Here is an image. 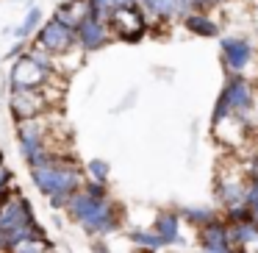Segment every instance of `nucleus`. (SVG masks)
Returning a JSON list of instances; mask_svg holds the SVG:
<instances>
[{"mask_svg":"<svg viewBox=\"0 0 258 253\" xmlns=\"http://www.w3.org/2000/svg\"><path fill=\"white\" fill-rule=\"evenodd\" d=\"M67 214L86 231L89 236H106L114 234L122 223L119 209L108 200L103 184H89L86 189H78L67 200Z\"/></svg>","mask_w":258,"mask_h":253,"instance_id":"f257e3e1","label":"nucleus"},{"mask_svg":"<svg viewBox=\"0 0 258 253\" xmlns=\"http://www.w3.org/2000/svg\"><path fill=\"white\" fill-rule=\"evenodd\" d=\"M31 178H34L36 189L45 197H50L53 209H64L67 200L81 189V170L67 159H58L47 153L39 164L31 167Z\"/></svg>","mask_w":258,"mask_h":253,"instance_id":"f03ea898","label":"nucleus"},{"mask_svg":"<svg viewBox=\"0 0 258 253\" xmlns=\"http://www.w3.org/2000/svg\"><path fill=\"white\" fill-rule=\"evenodd\" d=\"M50 75V59L39 53L23 56L12 70V86L14 92H28V89H42V84Z\"/></svg>","mask_w":258,"mask_h":253,"instance_id":"7ed1b4c3","label":"nucleus"},{"mask_svg":"<svg viewBox=\"0 0 258 253\" xmlns=\"http://www.w3.org/2000/svg\"><path fill=\"white\" fill-rule=\"evenodd\" d=\"M28 223H34V209H31V203L23 195L12 192L6 197V203L0 206V231H14Z\"/></svg>","mask_w":258,"mask_h":253,"instance_id":"20e7f679","label":"nucleus"},{"mask_svg":"<svg viewBox=\"0 0 258 253\" xmlns=\"http://www.w3.org/2000/svg\"><path fill=\"white\" fill-rule=\"evenodd\" d=\"M73 42H75V31L61 25V23H56V20L47 23L39 31V47H45L47 53H64Z\"/></svg>","mask_w":258,"mask_h":253,"instance_id":"39448f33","label":"nucleus"},{"mask_svg":"<svg viewBox=\"0 0 258 253\" xmlns=\"http://www.w3.org/2000/svg\"><path fill=\"white\" fill-rule=\"evenodd\" d=\"M111 28H114V34L125 36V39H136V36L145 31V20H142V14L134 12L131 6L114 9L111 12Z\"/></svg>","mask_w":258,"mask_h":253,"instance_id":"423d86ee","label":"nucleus"},{"mask_svg":"<svg viewBox=\"0 0 258 253\" xmlns=\"http://www.w3.org/2000/svg\"><path fill=\"white\" fill-rule=\"evenodd\" d=\"M45 109V97H42V89H28V92H14L12 97V112L17 120L28 123L34 120V114H39Z\"/></svg>","mask_w":258,"mask_h":253,"instance_id":"0eeeda50","label":"nucleus"},{"mask_svg":"<svg viewBox=\"0 0 258 253\" xmlns=\"http://www.w3.org/2000/svg\"><path fill=\"white\" fill-rule=\"evenodd\" d=\"M92 17V3L89 0H70L67 6L58 9L56 14V23L67 25V28H81V23H86V20Z\"/></svg>","mask_w":258,"mask_h":253,"instance_id":"6e6552de","label":"nucleus"},{"mask_svg":"<svg viewBox=\"0 0 258 253\" xmlns=\"http://www.w3.org/2000/svg\"><path fill=\"white\" fill-rule=\"evenodd\" d=\"M153 231L158 234V239L167 245H178L180 242V217L175 212H158L156 223H153Z\"/></svg>","mask_w":258,"mask_h":253,"instance_id":"1a4fd4ad","label":"nucleus"},{"mask_svg":"<svg viewBox=\"0 0 258 253\" xmlns=\"http://www.w3.org/2000/svg\"><path fill=\"white\" fill-rule=\"evenodd\" d=\"M106 25L100 23V17H95L92 14L86 23H81V28H78V39H81V45L86 47V50H97V47L106 42Z\"/></svg>","mask_w":258,"mask_h":253,"instance_id":"9d476101","label":"nucleus"},{"mask_svg":"<svg viewBox=\"0 0 258 253\" xmlns=\"http://www.w3.org/2000/svg\"><path fill=\"white\" fill-rule=\"evenodd\" d=\"M222 47H225V56H228V64L233 70H241L250 64L252 45L247 39H222Z\"/></svg>","mask_w":258,"mask_h":253,"instance_id":"9b49d317","label":"nucleus"},{"mask_svg":"<svg viewBox=\"0 0 258 253\" xmlns=\"http://www.w3.org/2000/svg\"><path fill=\"white\" fill-rule=\"evenodd\" d=\"M128 239L134 242V245L145 247L147 253H150V250H158V247H164V242L158 239V234H156V231H131V234H128Z\"/></svg>","mask_w":258,"mask_h":253,"instance_id":"f8f14e48","label":"nucleus"},{"mask_svg":"<svg viewBox=\"0 0 258 253\" xmlns=\"http://www.w3.org/2000/svg\"><path fill=\"white\" fill-rule=\"evenodd\" d=\"M9 253H53V242L47 239H23L12 247Z\"/></svg>","mask_w":258,"mask_h":253,"instance_id":"ddd939ff","label":"nucleus"},{"mask_svg":"<svg viewBox=\"0 0 258 253\" xmlns=\"http://www.w3.org/2000/svg\"><path fill=\"white\" fill-rule=\"evenodd\" d=\"M186 25H189V31H195V34H200V36H214L217 34V25H214L208 17H203V14H191V17L186 20Z\"/></svg>","mask_w":258,"mask_h":253,"instance_id":"4468645a","label":"nucleus"},{"mask_svg":"<svg viewBox=\"0 0 258 253\" xmlns=\"http://www.w3.org/2000/svg\"><path fill=\"white\" fill-rule=\"evenodd\" d=\"M183 217L189 220V223H195L197 228H206V225H211L214 220H217L211 212H208V209H186Z\"/></svg>","mask_w":258,"mask_h":253,"instance_id":"2eb2a0df","label":"nucleus"},{"mask_svg":"<svg viewBox=\"0 0 258 253\" xmlns=\"http://www.w3.org/2000/svg\"><path fill=\"white\" fill-rule=\"evenodd\" d=\"M89 175L95 178V184H103V181L108 178V164H106V162H100V159L89 162Z\"/></svg>","mask_w":258,"mask_h":253,"instance_id":"dca6fc26","label":"nucleus"},{"mask_svg":"<svg viewBox=\"0 0 258 253\" xmlns=\"http://www.w3.org/2000/svg\"><path fill=\"white\" fill-rule=\"evenodd\" d=\"M36 23H39V12H36V9H34V12L28 14V20H25V23L20 25V31H17V34H20V36L31 34V31H34V25H36Z\"/></svg>","mask_w":258,"mask_h":253,"instance_id":"f3484780","label":"nucleus"},{"mask_svg":"<svg viewBox=\"0 0 258 253\" xmlns=\"http://www.w3.org/2000/svg\"><path fill=\"white\" fill-rule=\"evenodd\" d=\"M9 184H12V173H9L6 167H0V192H12Z\"/></svg>","mask_w":258,"mask_h":253,"instance_id":"a211bd4d","label":"nucleus"},{"mask_svg":"<svg viewBox=\"0 0 258 253\" xmlns=\"http://www.w3.org/2000/svg\"><path fill=\"white\" fill-rule=\"evenodd\" d=\"M12 195V192H0V206H3V203H6V197Z\"/></svg>","mask_w":258,"mask_h":253,"instance_id":"6ab92c4d","label":"nucleus"},{"mask_svg":"<svg viewBox=\"0 0 258 253\" xmlns=\"http://www.w3.org/2000/svg\"><path fill=\"white\" fill-rule=\"evenodd\" d=\"M53 253H56V250H53Z\"/></svg>","mask_w":258,"mask_h":253,"instance_id":"aec40b11","label":"nucleus"}]
</instances>
